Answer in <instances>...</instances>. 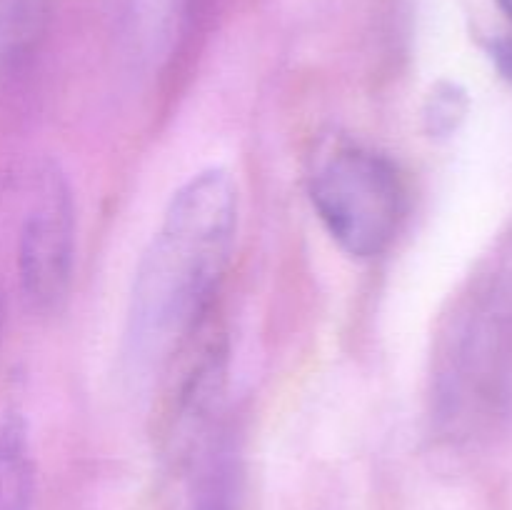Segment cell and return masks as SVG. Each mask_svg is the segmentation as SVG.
Wrapping results in <instances>:
<instances>
[{
    "mask_svg": "<svg viewBox=\"0 0 512 510\" xmlns=\"http://www.w3.org/2000/svg\"><path fill=\"white\" fill-rule=\"evenodd\" d=\"M193 510H233V488L223 468L205 475L195 495Z\"/></svg>",
    "mask_w": 512,
    "mask_h": 510,
    "instance_id": "cell-7",
    "label": "cell"
},
{
    "mask_svg": "<svg viewBox=\"0 0 512 510\" xmlns=\"http://www.w3.org/2000/svg\"><path fill=\"white\" fill-rule=\"evenodd\" d=\"M495 3H498L500 8H503V13L512 20V0H495Z\"/></svg>",
    "mask_w": 512,
    "mask_h": 510,
    "instance_id": "cell-8",
    "label": "cell"
},
{
    "mask_svg": "<svg viewBox=\"0 0 512 510\" xmlns=\"http://www.w3.org/2000/svg\"><path fill=\"white\" fill-rule=\"evenodd\" d=\"M75 258V205L68 180L55 168L38 178L18 243V275L35 310H55L65 300Z\"/></svg>",
    "mask_w": 512,
    "mask_h": 510,
    "instance_id": "cell-3",
    "label": "cell"
},
{
    "mask_svg": "<svg viewBox=\"0 0 512 510\" xmlns=\"http://www.w3.org/2000/svg\"><path fill=\"white\" fill-rule=\"evenodd\" d=\"M50 0H0V60H18L38 43Z\"/></svg>",
    "mask_w": 512,
    "mask_h": 510,
    "instance_id": "cell-5",
    "label": "cell"
},
{
    "mask_svg": "<svg viewBox=\"0 0 512 510\" xmlns=\"http://www.w3.org/2000/svg\"><path fill=\"white\" fill-rule=\"evenodd\" d=\"M465 103L463 93L455 90V85H438L435 93L430 95L428 108H425V120H428V128L433 135L450 133V130L458 125V120L463 118Z\"/></svg>",
    "mask_w": 512,
    "mask_h": 510,
    "instance_id": "cell-6",
    "label": "cell"
},
{
    "mask_svg": "<svg viewBox=\"0 0 512 510\" xmlns=\"http://www.w3.org/2000/svg\"><path fill=\"white\" fill-rule=\"evenodd\" d=\"M3 325H5V303H3V295H0V340H3Z\"/></svg>",
    "mask_w": 512,
    "mask_h": 510,
    "instance_id": "cell-9",
    "label": "cell"
},
{
    "mask_svg": "<svg viewBox=\"0 0 512 510\" xmlns=\"http://www.w3.org/2000/svg\"><path fill=\"white\" fill-rule=\"evenodd\" d=\"M313 205L330 238L353 258H373L390 245L403 215V183L390 160L373 150H335L313 178Z\"/></svg>",
    "mask_w": 512,
    "mask_h": 510,
    "instance_id": "cell-2",
    "label": "cell"
},
{
    "mask_svg": "<svg viewBox=\"0 0 512 510\" xmlns=\"http://www.w3.org/2000/svg\"><path fill=\"white\" fill-rule=\"evenodd\" d=\"M35 465L28 425L20 413L0 420V510H33Z\"/></svg>",
    "mask_w": 512,
    "mask_h": 510,
    "instance_id": "cell-4",
    "label": "cell"
},
{
    "mask_svg": "<svg viewBox=\"0 0 512 510\" xmlns=\"http://www.w3.org/2000/svg\"><path fill=\"white\" fill-rule=\"evenodd\" d=\"M238 230V190L223 168L193 175L170 200L138 265L128 310L130 358L168 363L198 333Z\"/></svg>",
    "mask_w": 512,
    "mask_h": 510,
    "instance_id": "cell-1",
    "label": "cell"
}]
</instances>
